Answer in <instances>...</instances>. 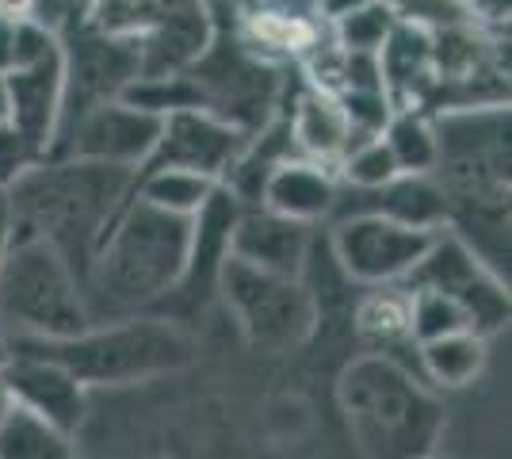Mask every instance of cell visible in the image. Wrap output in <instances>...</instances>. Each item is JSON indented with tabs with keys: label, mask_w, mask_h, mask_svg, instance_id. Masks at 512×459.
<instances>
[{
	"label": "cell",
	"mask_w": 512,
	"mask_h": 459,
	"mask_svg": "<svg viewBox=\"0 0 512 459\" xmlns=\"http://www.w3.org/2000/svg\"><path fill=\"white\" fill-rule=\"evenodd\" d=\"M218 295L256 352H291L306 345L318 329V303L302 276H276L241 261H226Z\"/></svg>",
	"instance_id": "7"
},
{
	"label": "cell",
	"mask_w": 512,
	"mask_h": 459,
	"mask_svg": "<svg viewBox=\"0 0 512 459\" xmlns=\"http://www.w3.org/2000/svg\"><path fill=\"white\" fill-rule=\"evenodd\" d=\"M482 368H486V337L478 333H451L440 341L417 345V375L432 387L444 391L470 387Z\"/></svg>",
	"instance_id": "19"
},
{
	"label": "cell",
	"mask_w": 512,
	"mask_h": 459,
	"mask_svg": "<svg viewBox=\"0 0 512 459\" xmlns=\"http://www.w3.org/2000/svg\"><path fill=\"white\" fill-rule=\"evenodd\" d=\"M8 360H12V345H8V337H4V329H0V372L8 368Z\"/></svg>",
	"instance_id": "31"
},
{
	"label": "cell",
	"mask_w": 512,
	"mask_h": 459,
	"mask_svg": "<svg viewBox=\"0 0 512 459\" xmlns=\"http://www.w3.org/2000/svg\"><path fill=\"white\" fill-rule=\"evenodd\" d=\"M283 123H287V134H291V150H299L306 161H318L325 169L341 165L344 153L352 150L360 138H367V134L352 127L341 100L318 85L302 88L295 96V108Z\"/></svg>",
	"instance_id": "17"
},
{
	"label": "cell",
	"mask_w": 512,
	"mask_h": 459,
	"mask_svg": "<svg viewBox=\"0 0 512 459\" xmlns=\"http://www.w3.org/2000/svg\"><path fill=\"white\" fill-rule=\"evenodd\" d=\"M16 43H20V23L0 16V73L16 62Z\"/></svg>",
	"instance_id": "28"
},
{
	"label": "cell",
	"mask_w": 512,
	"mask_h": 459,
	"mask_svg": "<svg viewBox=\"0 0 512 459\" xmlns=\"http://www.w3.org/2000/svg\"><path fill=\"white\" fill-rule=\"evenodd\" d=\"M192 249V219L127 199L88 264L85 299L92 322L153 314L180 284Z\"/></svg>",
	"instance_id": "2"
},
{
	"label": "cell",
	"mask_w": 512,
	"mask_h": 459,
	"mask_svg": "<svg viewBox=\"0 0 512 459\" xmlns=\"http://www.w3.org/2000/svg\"><path fill=\"white\" fill-rule=\"evenodd\" d=\"M4 379H8L12 398H16V410H23V414L43 417L50 425H58L62 433H73L85 421V387L65 368H58L54 360L12 349Z\"/></svg>",
	"instance_id": "14"
},
{
	"label": "cell",
	"mask_w": 512,
	"mask_h": 459,
	"mask_svg": "<svg viewBox=\"0 0 512 459\" xmlns=\"http://www.w3.org/2000/svg\"><path fill=\"white\" fill-rule=\"evenodd\" d=\"M379 134H383L386 150L394 157L398 173L432 176L440 146H436V123L428 119L425 111H394Z\"/></svg>",
	"instance_id": "22"
},
{
	"label": "cell",
	"mask_w": 512,
	"mask_h": 459,
	"mask_svg": "<svg viewBox=\"0 0 512 459\" xmlns=\"http://www.w3.org/2000/svg\"><path fill=\"white\" fill-rule=\"evenodd\" d=\"M406 287H425L440 291L451 303L467 314L470 329L478 337H490L509 322V287L505 280L490 272L486 264L470 253L463 241L440 230L425 261L417 264V272L406 280Z\"/></svg>",
	"instance_id": "9"
},
{
	"label": "cell",
	"mask_w": 512,
	"mask_h": 459,
	"mask_svg": "<svg viewBox=\"0 0 512 459\" xmlns=\"http://www.w3.org/2000/svg\"><path fill=\"white\" fill-rule=\"evenodd\" d=\"M348 433L367 459H428L444 437V406L406 364L367 352L337 379Z\"/></svg>",
	"instance_id": "3"
},
{
	"label": "cell",
	"mask_w": 512,
	"mask_h": 459,
	"mask_svg": "<svg viewBox=\"0 0 512 459\" xmlns=\"http://www.w3.org/2000/svg\"><path fill=\"white\" fill-rule=\"evenodd\" d=\"M0 459H81L73 433H62L43 417L12 410L0 425Z\"/></svg>",
	"instance_id": "23"
},
{
	"label": "cell",
	"mask_w": 512,
	"mask_h": 459,
	"mask_svg": "<svg viewBox=\"0 0 512 459\" xmlns=\"http://www.w3.org/2000/svg\"><path fill=\"white\" fill-rule=\"evenodd\" d=\"M62 104L65 54L58 31L39 20L20 23L16 62L0 73V123L50 157L62 127Z\"/></svg>",
	"instance_id": "6"
},
{
	"label": "cell",
	"mask_w": 512,
	"mask_h": 459,
	"mask_svg": "<svg viewBox=\"0 0 512 459\" xmlns=\"http://www.w3.org/2000/svg\"><path fill=\"white\" fill-rule=\"evenodd\" d=\"M230 257L260 272L302 276L310 257V226L272 215L264 207H241L230 234Z\"/></svg>",
	"instance_id": "15"
},
{
	"label": "cell",
	"mask_w": 512,
	"mask_h": 459,
	"mask_svg": "<svg viewBox=\"0 0 512 459\" xmlns=\"http://www.w3.org/2000/svg\"><path fill=\"white\" fill-rule=\"evenodd\" d=\"M43 161V153L35 150L27 138L12 131L8 123H0V192H8L27 169H35Z\"/></svg>",
	"instance_id": "27"
},
{
	"label": "cell",
	"mask_w": 512,
	"mask_h": 459,
	"mask_svg": "<svg viewBox=\"0 0 512 459\" xmlns=\"http://www.w3.org/2000/svg\"><path fill=\"white\" fill-rule=\"evenodd\" d=\"M214 192H218V184L199 173L150 169V173H134V192L130 196L150 203L157 211H169V215H180V219H195Z\"/></svg>",
	"instance_id": "20"
},
{
	"label": "cell",
	"mask_w": 512,
	"mask_h": 459,
	"mask_svg": "<svg viewBox=\"0 0 512 459\" xmlns=\"http://www.w3.org/2000/svg\"><path fill=\"white\" fill-rule=\"evenodd\" d=\"M12 349L54 360L81 387H127L169 375L192 360V337L157 314H130L111 322H92L77 337L62 341H8Z\"/></svg>",
	"instance_id": "4"
},
{
	"label": "cell",
	"mask_w": 512,
	"mask_h": 459,
	"mask_svg": "<svg viewBox=\"0 0 512 459\" xmlns=\"http://www.w3.org/2000/svg\"><path fill=\"white\" fill-rule=\"evenodd\" d=\"M337 192H341V184H337L333 169L306 161V157H283L276 169L264 176L256 207L302 222V226H314L337 211Z\"/></svg>",
	"instance_id": "16"
},
{
	"label": "cell",
	"mask_w": 512,
	"mask_h": 459,
	"mask_svg": "<svg viewBox=\"0 0 512 459\" xmlns=\"http://www.w3.org/2000/svg\"><path fill=\"white\" fill-rule=\"evenodd\" d=\"M245 146H249V134L222 123L211 111H172V115L161 119V134H157L150 157L142 161L138 173L184 169V173H199L214 180V184H222L230 176V169L241 161Z\"/></svg>",
	"instance_id": "13"
},
{
	"label": "cell",
	"mask_w": 512,
	"mask_h": 459,
	"mask_svg": "<svg viewBox=\"0 0 512 459\" xmlns=\"http://www.w3.org/2000/svg\"><path fill=\"white\" fill-rule=\"evenodd\" d=\"M440 230H417L383 215H341L333 222V261L352 284H406Z\"/></svg>",
	"instance_id": "8"
},
{
	"label": "cell",
	"mask_w": 512,
	"mask_h": 459,
	"mask_svg": "<svg viewBox=\"0 0 512 459\" xmlns=\"http://www.w3.org/2000/svg\"><path fill=\"white\" fill-rule=\"evenodd\" d=\"M413 299V345H428L451 333H474L467 314L451 303L440 291H425V287H409Z\"/></svg>",
	"instance_id": "26"
},
{
	"label": "cell",
	"mask_w": 512,
	"mask_h": 459,
	"mask_svg": "<svg viewBox=\"0 0 512 459\" xmlns=\"http://www.w3.org/2000/svg\"><path fill=\"white\" fill-rule=\"evenodd\" d=\"M92 326L85 284L62 253L12 234L0 264V329L8 341H62Z\"/></svg>",
	"instance_id": "5"
},
{
	"label": "cell",
	"mask_w": 512,
	"mask_h": 459,
	"mask_svg": "<svg viewBox=\"0 0 512 459\" xmlns=\"http://www.w3.org/2000/svg\"><path fill=\"white\" fill-rule=\"evenodd\" d=\"M65 54V104H62V127L85 115L96 104L119 100L123 88L142 73L138 62V43L130 39H111L92 31L85 20L81 27L58 35ZM58 127V131H62Z\"/></svg>",
	"instance_id": "10"
},
{
	"label": "cell",
	"mask_w": 512,
	"mask_h": 459,
	"mask_svg": "<svg viewBox=\"0 0 512 459\" xmlns=\"http://www.w3.org/2000/svg\"><path fill=\"white\" fill-rule=\"evenodd\" d=\"M237 215H241V203L218 184V192L207 199V207L192 219V249H188L184 276L172 287L169 299L153 310L157 318L180 326V322L207 310V303L218 295L222 268L230 261V234H234Z\"/></svg>",
	"instance_id": "12"
},
{
	"label": "cell",
	"mask_w": 512,
	"mask_h": 459,
	"mask_svg": "<svg viewBox=\"0 0 512 459\" xmlns=\"http://www.w3.org/2000/svg\"><path fill=\"white\" fill-rule=\"evenodd\" d=\"M428 459H440V456H428Z\"/></svg>",
	"instance_id": "32"
},
{
	"label": "cell",
	"mask_w": 512,
	"mask_h": 459,
	"mask_svg": "<svg viewBox=\"0 0 512 459\" xmlns=\"http://www.w3.org/2000/svg\"><path fill=\"white\" fill-rule=\"evenodd\" d=\"M12 234H16V226H12V211H8V196L0 192V264H4L8 245H12Z\"/></svg>",
	"instance_id": "29"
},
{
	"label": "cell",
	"mask_w": 512,
	"mask_h": 459,
	"mask_svg": "<svg viewBox=\"0 0 512 459\" xmlns=\"http://www.w3.org/2000/svg\"><path fill=\"white\" fill-rule=\"evenodd\" d=\"M12 410H16V398H12V391H8V379H4V372H0V425L12 417Z\"/></svg>",
	"instance_id": "30"
},
{
	"label": "cell",
	"mask_w": 512,
	"mask_h": 459,
	"mask_svg": "<svg viewBox=\"0 0 512 459\" xmlns=\"http://www.w3.org/2000/svg\"><path fill=\"white\" fill-rule=\"evenodd\" d=\"M134 192V173L77 157H43L4 192L16 234L46 241L85 284L88 264Z\"/></svg>",
	"instance_id": "1"
},
{
	"label": "cell",
	"mask_w": 512,
	"mask_h": 459,
	"mask_svg": "<svg viewBox=\"0 0 512 459\" xmlns=\"http://www.w3.org/2000/svg\"><path fill=\"white\" fill-rule=\"evenodd\" d=\"M394 176L402 173L386 150L383 134H367L341 157V180L348 184V192H375V188L390 184Z\"/></svg>",
	"instance_id": "25"
},
{
	"label": "cell",
	"mask_w": 512,
	"mask_h": 459,
	"mask_svg": "<svg viewBox=\"0 0 512 459\" xmlns=\"http://www.w3.org/2000/svg\"><path fill=\"white\" fill-rule=\"evenodd\" d=\"M356 333L363 337V345H371L375 356L406 364L402 356L409 349L417 352V345H413V299H409V287H367V295L356 303Z\"/></svg>",
	"instance_id": "18"
},
{
	"label": "cell",
	"mask_w": 512,
	"mask_h": 459,
	"mask_svg": "<svg viewBox=\"0 0 512 459\" xmlns=\"http://www.w3.org/2000/svg\"><path fill=\"white\" fill-rule=\"evenodd\" d=\"M394 23L398 20H394V12L386 8L383 0L352 8V12H341V16H333L337 46H341L344 54H371V58H379V50L390 39Z\"/></svg>",
	"instance_id": "24"
},
{
	"label": "cell",
	"mask_w": 512,
	"mask_h": 459,
	"mask_svg": "<svg viewBox=\"0 0 512 459\" xmlns=\"http://www.w3.org/2000/svg\"><path fill=\"white\" fill-rule=\"evenodd\" d=\"M184 4H192V0H88L85 23L100 35L138 43Z\"/></svg>",
	"instance_id": "21"
},
{
	"label": "cell",
	"mask_w": 512,
	"mask_h": 459,
	"mask_svg": "<svg viewBox=\"0 0 512 459\" xmlns=\"http://www.w3.org/2000/svg\"><path fill=\"white\" fill-rule=\"evenodd\" d=\"M161 134V119L150 111H138L123 100H107L77 115L73 123H65L50 157H77L92 165H115L138 173L142 161L150 157L153 142Z\"/></svg>",
	"instance_id": "11"
}]
</instances>
